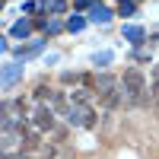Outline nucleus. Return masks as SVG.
Returning <instances> with one entry per match:
<instances>
[{"mask_svg": "<svg viewBox=\"0 0 159 159\" xmlns=\"http://www.w3.org/2000/svg\"><path fill=\"white\" fill-rule=\"evenodd\" d=\"M19 73H22V67H16V64H7V70H3V89H10L13 83H16Z\"/></svg>", "mask_w": 159, "mask_h": 159, "instance_id": "nucleus-5", "label": "nucleus"}, {"mask_svg": "<svg viewBox=\"0 0 159 159\" xmlns=\"http://www.w3.org/2000/svg\"><path fill=\"white\" fill-rule=\"evenodd\" d=\"M108 19H111L108 7H92V22H108Z\"/></svg>", "mask_w": 159, "mask_h": 159, "instance_id": "nucleus-6", "label": "nucleus"}, {"mask_svg": "<svg viewBox=\"0 0 159 159\" xmlns=\"http://www.w3.org/2000/svg\"><path fill=\"white\" fill-rule=\"evenodd\" d=\"M42 10H48V13H64V0H42Z\"/></svg>", "mask_w": 159, "mask_h": 159, "instance_id": "nucleus-8", "label": "nucleus"}, {"mask_svg": "<svg viewBox=\"0 0 159 159\" xmlns=\"http://www.w3.org/2000/svg\"><path fill=\"white\" fill-rule=\"evenodd\" d=\"M67 121L73 127H96V111L89 105H70L67 108Z\"/></svg>", "mask_w": 159, "mask_h": 159, "instance_id": "nucleus-2", "label": "nucleus"}, {"mask_svg": "<svg viewBox=\"0 0 159 159\" xmlns=\"http://www.w3.org/2000/svg\"><path fill=\"white\" fill-rule=\"evenodd\" d=\"M67 29H70V32H80V29H83V19H80V16L67 19Z\"/></svg>", "mask_w": 159, "mask_h": 159, "instance_id": "nucleus-11", "label": "nucleus"}, {"mask_svg": "<svg viewBox=\"0 0 159 159\" xmlns=\"http://www.w3.org/2000/svg\"><path fill=\"white\" fill-rule=\"evenodd\" d=\"M150 99H153V92L147 89L143 70H137V67L124 70V76H121V102L127 105V108H143Z\"/></svg>", "mask_w": 159, "mask_h": 159, "instance_id": "nucleus-1", "label": "nucleus"}, {"mask_svg": "<svg viewBox=\"0 0 159 159\" xmlns=\"http://www.w3.org/2000/svg\"><path fill=\"white\" fill-rule=\"evenodd\" d=\"M92 96H96V89H86V86H83V89H76L73 96H70V105H89Z\"/></svg>", "mask_w": 159, "mask_h": 159, "instance_id": "nucleus-4", "label": "nucleus"}, {"mask_svg": "<svg viewBox=\"0 0 159 159\" xmlns=\"http://www.w3.org/2000/svg\"><path fill=\"white\" fill-rule=\"evenodd\" d=\"M51 108H64V92H54V96H51Z\"/></svg>", "mask_w": 159, "mask_h": 159, "instance_id": "nucleus-10", "label": "nucleus"}, {"mask_svg": "<svg viewBox=\"0 0 159 159\" xmlns=\"http://www.w3.org/2000/svg\"><path fill=\"white\" fill-rule=\"evenodd\" d=\"M25 32H29V22H25V19H19L16 25H13V35H19V38H22Z\"/></svg>", "mask_w": 159, "mask_h": 159, "instance_id": "nucleus-9", "label": "nucleus"}, {"mask_svg": "<svg viewBox=\"0 0 159 159\" xmlns=\"http://www.w3.org/2000/svg\"><path fill=\"white\" fill-rule=\"evenodd\" d=\"M121 3H124V0H121Z\"/></svg>", "mask_w": 159, "mask_h": 159, "instance_id": "nucleus-13", "label": "nucleus"}, {"mask_svg": "<svg viewBox=\"0 0 159 159\" xmlns=\"http://www.w3.org/2000/svg\"><path fill=\"white\" fill-rule=\"evenodd\" d=\"M130 13H134V3H130V0H124V3H121V16H130Z\"/></svg>", "mask_w": 159, "mask_h": 159, "instance_id": "nucleus-12", "label": "nucleus"}, {"mask_svg": "<svg viewBox=\"0 0 159 159\" xmlns=\"http://www.w3.org/2000/svg\"><path fill=\"white\" fill-rule=\"evenodd\" d=\"M124 38H127V42H134V45H140V42H143V29L127 25V29H124Z\"/></svg>", "mask_w": 159, "mask_h": 159, "instance_id": "nucleus-7", "label": "nucleus"}, {"mask_svg": "<svg viewBox=\"0 0 159 159\" xmlns=\"http://www.w3.org/2000/svg\"><path fill=\"white\" fill-rule=\"evenodd\" d=\"M32 127L42 130V134L51 130V127H54V108H51V105H38L35 115H32Z\"/></svg>", "mask_w": 159, "mask_h": 159, "instance_id": "nucleus-3", "label": "nucleus"}]
</instances>
